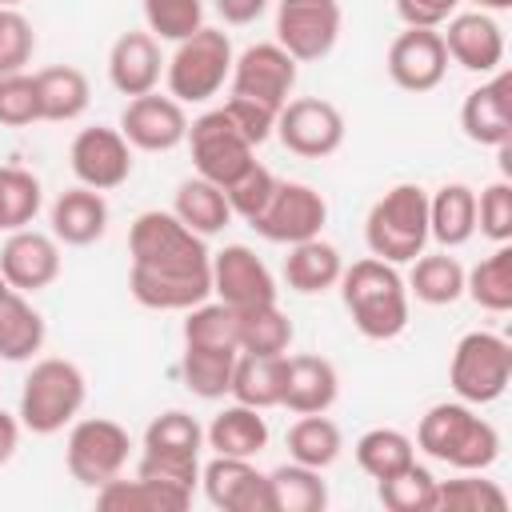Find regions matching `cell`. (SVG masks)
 <instances>
[{
    "instance_id": "cell-54",
    "label": "cell",
    "mask_w": 512,
    "mask_h": 512,
    "mask_svg": "<svg viewBox=\"0 0 512 512\" xmlns=\"http://www.w3.org/2000/svg\"><path fill=\"white\" fill-rule=\"evenodd\" d=\"M216 12H220L224 24L244 28V24H256L268 12V0H216Z\"/></svg>"
},
{
    "instance_id": "cell-6",
    "label": "cell",
    "mask_w": 512,
    "mask_h": 512,
    "mask_svg": "<svg viewBox=\"0 0 512 512\" xmlns=\"http://www.w3.org/2000/svg\"><path fill=\"white\" fill-rule=\"evenodd\" d=\"M512 380V344L500 332H464L448 360V384L456 400L480 408L508 392Z\"/></svg>"
},
{
    "instance_id": "cell-43",
    "label": "cell",
    "mask_w": 512,
    "mask_h": 512,
    "mask_svg": "<svg viewBox=\"0 0 512 512\" xmlns=\"http://www.w3.org/2000/svg\"><path fill=\"white\" fill-rule=\"evenodd\" d=\"M200 448H204V428L184 408H168V412L152 416L148 428H144V452H156V456H200Z\"/></svg>"
},
{
    "instance_id": "cell-18",
    "label": "cell",
    "mask_w": 512,
    "mask_h": 512,
    "mask_svg": "<svg viewBox=\"0 0 512 512\" xmlns=\"http://www.w3.org/2000/svg\"><path fill=\"white\" fill-rule=\"evenodd\" d=\"M276 276L268 272V264L248 248V244H224L212 256V296L240 308H256V304H272L276 300Z\"/></svg>"
},
{
    "instance_id": "cell-14",
    "label": "cell",
    "mask_w": 512,
    "mask_h": 512,
    "mask_svg": "<svg viewBox=\"0 0 512 512\" xmlns=\"http://www.w3.org/2000/svg\"><path fill=\"white\" fill-rule=\"evenodd\" d=\"M68 164L84 188L112 192L132 176V144L124 140L120 128H80L68 144Z\"/></svg>"
},
{
    "instance_id": "cell-3",
    "label": "cell",
    "mask_w": 512,
    "mask_h": 512,
    "mask_svg": "<svg viewBox=\"0 0 512 512\" xmlns=\"http://www.w3.org/2000/svg\"><path fill=\"white\" fill-rule=\"evenodd\" d=\"M84 400H88L84 372L64 356H44L24 376L16 416H20V428H28L32 436H56L80 416Z\"/></svg>"
},
{
    "instance_id": "cell-53",
    "label": "cell",
    "mask_w": 512,
    "mask_h": 512,
    "mask_svg": "<svg viewBox=\"0 0 512 512\" xmlns=\"http://www.w3.org/2000/svg\"><path fill=\"white\" fill-rule=\"evenodd\" d=\"M464 0H396V16L404 28H440L448 16L460 12Z\"/></svg>"
},
{
    "instance_id": "cell-15",
    "label": "cell",
    "mask_w": 512,
    "mask_h": 512,
    "mask_svg": "<svg viewBox=\"0 0 512 512\" xmlns=\"http://www.w3.org/2000/svg\"><path fill=\"white\" fill-rule=\"evenodd\" d=\"M384 68L400 92L424 96V92L440 88V80L448 76V48L440 40V28H404L388 44Z\"/></svg>"
},
{
    "instance_id": "cell-32",
    "label": "cell",
    "mask_w": 512,
    "mask_h": 512,
    "mask_svg": "<svg viewBox=\"0 0 512 512\" xmlns=\"http://www.w3.org/2000/svg\"><path fill=\"white\" fill-rule=\"evenodd\" d=\"M44 340H48V324L32 308V300L16 288L0 296V360L24 364L44 348Z\"/></svg>"
},
{
    "instance_id": "cell-9",
    "label": "cell",
    "mask_w": 512,
    "mask_h": 512,
    "mask_svg": "<svg viewBox=\"0 0 512 512\" xmlns=\"http://www.w3.org/2000/svg\"><path fill=\"white\" fill-rule=\"evenodd\" d=\"M344 28L340 0H280L276 4V44L296 60H324Z\"/></svg>"
},
{
    "instance_id": "cell-1",
    "label": "cell",
    "mask_w": 512,
    "mask_h": 512,
    "mask_svg": "<svg viewBox=\"0 0 512 512\" xmlns=\"http://www.w3.org/2000/svg\"><path fill=\"white\" fill-rule=\"evenodd\" d=\"M340 300L364 340H396L408 328L412 296L396 264L364 256L340 272Z\"/></svg>"
},
{
    "instance_id": "cell-11",
    "label": "cell",
    "mask_w": 512,
    "mask_h": 512,
    "mask_svg": "<svg viewBox=\"0 0 512 512\" xmlns=\"http://www.w3.org/2000/svg\"><path fill=\"white\" fill-rule=\"evenodd\" d=\"M292 88H296V60H292L276 40L248 44V48L232 60L228 96H244V100H256V104L280 112V108L288 104Z\"/></svg>"
},
{
    "instance_id": "cell-28",
    "label": "cell",
    "mask_w": 512,
    "mask_h": 512,
    "mask_svg": "<svg viewBox=\"0 0 512 512\" xmlns=\"http://www.w3.org/2000/svg\"><path fill=\"white\" fill-rule=\"evenodd\" d=\"M204 444L216 452V456H244V460H256L264 448H268V420L260 408H248V404H228L212 416V424L204 428Z\"/></svg>"
},
{
    "instance_id": "cell-23",
    "label": "cell",
    "mask_w": 512,
    "mask_h": 512,
    "mask_svg": "<svg viewBox=\"0 0 512 512\" xmlns=\"http://www.w3.org/2000/svg\"><path fill=\"white\" fill-rule=\"evenodd\" d=\"M164 76V56H160V40L148 32V28H136V32H124L112 40L108 48V84L120 92V96H144V92H156Z\"/></svg>"
},
{
    "instance_id": "cell-27",
    "label": "cell",
    "mask_w": 512,
    "mask_h": 512,
    "mask_svg": "<svg viewBox=\"0 0 512 512\" xmlns=\"http://www.w3.org/2000/svg\"><path fill=\"white\" fill-rule=\"evenodd\" d=\"M340 272H344V256L336 244H328L324 236H312V240H300V244H288V256H284V284L300 296H320L328 288L340 284Z\"/></svg>"
},
{
    "instance_id": "cell-58",
    "label": "cell",
    "mask_w": 512,
    "mask_h": 512,
    "mask_svg": "<svg viewBox=\"0 0 512 512\" xmlns=\"http://www.w3.org/2000/svg\"><path fill=\"white\" fill-rule=\"evenodd\" d=\"M8 292H12V288H8V280L0 276V296H8Z\"/></svg>"
},
{
    "instance_id": "cell-39",
    "label": "cell",
    "mask_w": 512,
    "mask_h": 512,
    "mask_svg": "<svg viewBox=\"0 0 512 512\" xmlns=\"http://www.w3.org/2000/svg\"><path fill=\"white\" fill-rule=\"evenodd\" d=\"M356 464H360V472H368L372 480H384V476H392V472H400L404 464H412L416 460V440L408 436V432H400V428H368L360 440H356Z\"/></svg>"
},
{
    "instance_id": "cell-13",
    "label": "cell",
    "mask_w": 512,
    "mask_h": 512,
    "mask_svg": "<svg viewBox=\"0 0 512 512\" xmlns=\"http://www.w3.org/2000/svg\"><path fill=\"white\" fill-rule=\"evenodd\" d=\"M328 224V200L300 180H280L264 212L252 220V228L272 244H300L320 236Z\"/></svg>"
},
{
    "instance_id": "cell-45",
    "label": "cell",
    "mask_w": 512,
    "mask_h": 512,
    "mask_svg": "<svg viewBox=\"0 0 512 512\" xmlns=\"http://www.w3.org/2000/svg\"><path fill=\"white\" fill-rule=\"evenodd\" d=\"M44 208V188L28 168L4 164L0 168V232L28 228Z\"/></svg>"
},
{
    "instance_id": "cell-7",
    "label": "cell",
    "mask_w": 512,
    "mask_h": 512,
    "mask_svg": "<svg viewBox=\"0 0 512 512\" xmlns=\"http://www.w3.org/2000/svg\"><path fill=\"white\" fill-rule=\"evenodd\" d=\"M128 256H132V264L160 268V272H184V268H208L212 264L204 236H196L188 224H180L176 212H160V208H148L132 220Z\"/></svg>"
},
{
    "instance_id": "cell-12",
    "label": "cell",
    "mask_w": 512,
    "mask_h": 512,
    "mask_svg": "<svg viewBox=\"0 0 512 512\" xmlns=\"http://www.w3.org/2000/svg\"><path fill=\"white\" fill-rule=\"evenodd\" d=\"M276 136L292 156L324 160L344 144V112L332 100L300 96L276 112Z\"/></svg>"
},
{
    "instance_id": "cell-47",
    "label": "cell",
    "mask_w": 512,
    "mask_h": 512,
    "mask_svg": "<svg viewBox=\"0 0 512 512\" xmlns=\"http://www.w3.org/2000/svg\"><path fill=\"white\" fill-rule=\"evenodd\" d=\"M276 184H280V180H276L264 164H256V160H252V164H248V168H244V172L224 188L232 216H240V220H248V224H252V220L264 212V204L272 200Z\"/></svg>"
},
{
    "instance_id": "cell-24",
    "label": "cell",
    "mask_w": 512,
    "mask_h": 512,
    "mask_svg": "<svg viewBox=\"0 0 512 512\" xmlns=\"http://www.w3.org/2000/svg\"><path fill=\"white\" fill-rule=\"evenodd\" d=\"M340 396V372L328 356L316 352H300V356H284V396L280 408L308 416V412H328Z\"/></svg>"
},
{
    "instance_id": "cell-21",
    "label": "cell",
    "mask_w": 512,
    "mask_h": 512,
    "mask_svg": "<svg viewBox=\"0 0 512 512\" xmlns=\"http://www.w3.org/2000/svg\"><path fill=\"white\" fill-rule=\"evenodd\" d=\"M460 128L472 144L500 148L512 140V76L496 68L460 104Z\"/></svg>"
},
{
    "instance_id": "cell-50",
    "label": "cell",
    "mask_w": 512,
    "mask_h": 512,
    "mask_svg": "<svg viewBox=\"0 0 512 512\" xmlns=\"http://www.w3.org/2000/svg\"><path fill=\"white\" fill-rule=\"evenodd\" d=\"M36 52V32L20 8H0V76L24 72Z\"/></svg>"
},
{
    "instance_id": "cell-57",
    "label": "cell",
    "mask_w": 512,
    "mask_h": 512,
    "mask_svg": "<svg viewBox=\"0 0 512 512\" xmlns=\"http://www.w3.org/2000/svg\"><path fill=\"white\" fill-rule=\"evenodd\" d=\"M20 4H28V0H0V8H20Z\"/></svg>"
},
{
    "instance_id": "cell-29",
    "label": "cell",
    "mask_w": 512,
    "mask_h": 512,
    "mask_svg": "<svg viewBox=\"0 0 512 512\" xmlns=\"http://www.w3.org/2000/svg\"><path fill=\"white\" fill-rule=\"evenodd\" d=\"M36 76V100H40V120L48 124H72L88 112L92 104V84L80 68L72 64H52L32 72Z\"/></svg>"
},
{
    "instance_id": "cell-25",
    "label": "cell",
    "mask_w": 512,
    "mask_h": 512,
    "mask_svg": "<svg viewBox=\"0 0 512 512\" xmlns=\"http://www.w3.org/2000/svg\"><path fill=\"white\" fill-rule=\"evenodd\" d=\"M48 224H52V236H56L60 244H68V248H88V244H96V240L108 232V200H104V192L76 184V188L60 192V196L52 200Z\"/></svg>"
},
{
    "instance_id": "cell-31",
    "label": "cell",
    "mask_w": 512,
    "mask_h": 512,
    "mask_svg": "<svg viewBox=\"0 0 512 512\" xmlns=\"http://www.w3.org/2000/svg\"><path fill=\"white\" fill-rule=\"evenodd\" d=\"M288 356V352H284ZM284 356H256V352H236V364H232V384H228V396L236 404H248V408H280V396H284Z\"/></svg>"
},
{
    "instance_id": "cell-2",
    "label": "cell",
    "mask_w": 512,
    "mask_h": 512,
    "mask_svg": "<svg viewBox=\"0 0 512 512\" xmlns=\"http://www.w3.org/2000/svg\"><path fill=\"white\" fill-rule=\"evenodd\" d=\"M416 448L456 472H484L500 456V432L464 400L432 404L416 424Z\"/></svg>"
},
{
    "instance_id": "cell-20",
    "label": "cell",
    "mask_w": 512,
    "mask_h": 512,
    "mask_svg": "<svg viewBox=\"0 0 512 512\" xmlns=\"http://www.w3.org/2000/svg\"><path fill=\"white\" fill-rule=\"evenodd\" d=\"M128 292L140 308L152 312H188L200 300L212 296V264L208 268H184V272H160V268H128Z\"/></svg>"
},
{
    "instance_id": "cell-30",
    "label": "cell",
    "mask_w": 512,
    "mask_h": 512,
    "mask_svg": "<svg viewBox=\"0 0 512 512\" xmlns=\"http://www.w3.org/2000/svg\"><path fill=\"white\" fill-rule=\"evenodd\" d=\"M188 504H192L188 492L148 476H132V480L112 476L108 484L96 488V508L104 512H184Z\"/></svg>"
},
{
    "instance_id": "cell-52",
    "label": "cell",
    "mask_w": 512,
    "mask_h": 512,
    "mask_svg": "<svg viewBox=\"0 0 512 512\" xmlns=\"http://www.w3.org/2000/svg\"><path fill=\"white\" fill-rule=\"evenodd\" d=\"M224 112H228V120L236 124V132L252 144V148H260L272 132H276V112L272 108H264V104H256V100H244V96H228L224 104H220Z\"/></svg>"
},
{
    "instance_id": "cell-56",
    "label": "cell",
    "mask_w": 512,
    "mask_h": 512,
    "mask_svg": "<svg viewBox=\"0 0 512 512\" xmlns=\"http://www.w3.org/2000/svg\"><path fill=\"white\" fill-rule=\"evenodd\" d=\"M468 4H476L480 12H508L512 8V0H468Z\"/></svg>"
},
{
    "instance_id": "cell-5",
    "label": "cell",
    "mask_w": 512,
    "mask_h": 512,
    "mask_svg": "<svg viewBox=\"0 0 512 512\" xmlns=\"http://www.w3.org/2000/svg\"><path fill=\"white\" fill-rule=\"evenodd\" d=\"M232 40L228 32L220 28H200L192 32L188 40L176 44V52L164 60V84H168V96L180 100V104H204L212 100L228 76H232Z\"/></svg>"
},
{
    "instance_id": "cell-38",
    "label": "cell",
    "mask_w": 512,
    "mask_h": 512,
    "mask_svg": "<svg viewBox=\"0 0 512 512\" xmlns=\"http://www.w3.org/2000/svg\"><path fill=\"white\" fill-rule=\"evenodd\" d=\"M464 296L480 304L484 312H508L512 308V248L496 244L492 256L464 268Z\"/></svg>"
},
{
    "instance_id": "cell-17",
    "label": "cell",
    "mask_w": 512,
    "mask_h": 512,
    "mask_svg": "<svg viewBox=\"0 0 512 512\" xmlns=\"http://www.w3.org/2000/svg\"><path fill=\"white\" fill-rule=\"evenodd\" d=\"M64 260H60V240L52 232H36V228H16L8 232V240L0 244V276L8 280V288L32 296L44 292L48 284H56Z\"/></svg>"
},
{
    "instance_id": "cell-42",
    "label": "cell",
    "mask_w": 512,
    "mask_h": 512,
    "mask_svg": "<svg viewBox=\"0 0 512 512\" xmlns=\"http://www.w3.org/2000/svg\"><path fill=\"white\" fill-rule=\"evenodd\" d=\"M232 364H236V352H216V348H188L180 352V380L192 396L200 400H220L228 396V384H232Z\"/></svg>"
},
{
    "instance_id": "cell-48",
    "label": "cell",
    "mask_w": 512,
    "mask_h": 512,
    "mask_svg": "<svg viewBox=\"0 0 512 512\" xmlns=\"http://www.w3.org/2000/svg\"><path fill=\"white\" fill-rule=\"evenodd\" d=\"M40 120V100H36V76L28 72H8L0 76V124L4 128H28Z\"/></svg>"
},
{
    "instance_id": "cell-8",
    "label": "cell",
    "mask_w": 512,
    "mask_h": 512,
    "mask_svg": "<svg viewBox=\"0 0 512 512\" xmlns=\"http://www.w3.org/2000/svg\"><path fill=\"white\" fill-rule=\"evenodd\" d=\"M128 448H132V436L124 424L108 420V416H84V420H72L68 424V444H64V464L72 472L76 484L84 488H100L108 484L112 476L124 472L128 464Z\"/></svg>"
},
{
    "instance_id": "cell-44",
    "label": "cell",
    "mask_w": 512,
    "mask_h": 512,
    "mask_svg": "<svg viewBox=\"0 0 512 512\" xmlns=\"http://www.w3.org/2000/svg\"><path fill=\"white\" fill-rule=\"evenodd\" d=\"M376 500L388 512H432L436 508V476L412 460L400 472L376 480Z\"/></svg>"
},
{
    "instance_id": "cell-16",
    "label": "cell",
    "mask_w": 512,
    "mask_h": 512,
    "mask_svg": "<svg viewBox=\"0 0 512 512\" xmlns=\"http://www.w3.org/2000/svg\"><path fill=\"white\" fill-rule=\"evenodd\" d=\"M188 112L180 100L160 96V92H144L132 96L120 112V132L132 144V152H172L184 144L188 136Z\"/></svg>"
},
{
    "instance_id": "cell-40",
    "label": "cell",
    "mask_w": 512,
    "mask_h": 512,
    "mask_svg": "<svg viewBox=\"0 0 512 512\" xmlns=\"http://www.w3.org/2000/svg\"><path fill=\"white\" fill-rule=\"evenodd\" d=\"M504 508H508V492L480 472H460L452 480H436L432 512H504Z\"/></svg>"
},
{
    "instance_id": "cell-46",
    "label": "cell",
    "mask_w": 512,
    "mask_h": 512,
    "mask_svg": "<svg viewBox=\"0 0 512 512\" xmlns=\"http://www.w3.org/2000/svg\"><path fill=\"white\" fill-rule=\"evenodd\" d=\"M140 12L156 40L180 44L204 28V0H140Z\"/></svg>"
},
{
    "instance_id": "cell-41",
    "label": "cell",
    "mask_w": 512,
    "mask_h": 512,
    "mask_svg": "<svg viewBox=\"0 0 512 512\" xmlns=\"http://www.w3.org/2000/svg\"><path fill=\"white\" fill-rule=\"evenodd\" d=\"M292 320L280 312V304H256L240 308V352L256 356H284L292 348Z\"/></svg>"
},
{
    "instance_id": "cell-35",
    "label": "cell",
    "mask_w": 512,
    "mask_h": 512,
    "mask_svg": "<svg viewBox=\"0 0 512 512\" xmlns=\"http://www.w3.org/2000/svg\"><path fill=\"white\" fill-rule=\"evenodd\" d=\"M404 284H408V296H416L420 304L444 308L464 296V264L448 252H420Z\"/></svg>"
},
{
    "instance_id": "cell-34",
    "label": "cell",
    "mask_w": 512,
    "mask_h": 512,
    "mask_svg": "<svg viewBox=\"0 0 512 512\" xmlns=\"http://www.w3.org/2000/svg\"><path fill=\"white\" fill-rule=\"evenodd\" d=\"M172 212L180 216V224H188L196 236H216L228 228L232 220V208H228V196L220 184L204 180V176H188L180 180L176 188V200H172Z\"/></svg>"
},
{
    "instance_id": "cell-49",
    "label": "cell",
    "mask_w": 512,
    "mask_h": 512,
    "mask_svg": "<svg viewBox=\"0 0 512 512\" xmlns=\"http://www.w3.org/2000/svg\"><path fill=\"white\" fill-rule=\"evenodd\" d=\"M476 232H484L492 244L512 240V184L508 180H492L476 196Z\"/></svg>"
},
{
    "instance_id": "cell-19",
    "label": "cell",
    "mask_w": 512,
    "mask_h": 512,
    "mask_svg": "<svg viewBox=\"0 0 512 512\" xmlns=\"http://www.w3.org/2000/svg\"><path fill=\"white\" fill-rule=\"evenodd\" d=\"M440 40L448 48V60L460 64L464 72L476 76H492L496 68H504V28L496 24L492 12H456L440 24Z\"/></svg>"
},
{
    "instance_id": "cell-36",
    "label": "cell",
    "mask_w": 512,
    "mask_h": 512,
    "mask_svg": "<svg viewBox=\"0 0 512 512\" xmlns=\"http://www.w3.org/2000/svg\"><path fill=\"white\" fill-rule=\"evenodd\" d=\"M184 344L188 348H216V352H240V312L224 300H200L184 312Z\"/></svg>"
},
{
    "instance_id": "cell-33",
    "label": "cell",
    "mask_w": 512,
    "mask_h": 512,
    "mask_svg": "<svg viewBox=\"0 0 512 512\" xmlns=\"http://www.w3.org/2000/svg\"><path fill=\"white\" fill-rule=\"evenodd\" d=\"M264 480H268V512H324L328 508V484L320 468L288 460L264 472Z\"/></svg>"
},
{
    "instance_id": "cell-51",
    "label": "cell",
    "mask_w": 512,
    "mask_h": 512,
    "mask_svg": "<svg viewBox=\"0 0 512 512\" xmlns=\"http://www.w3.org/2000/svg\"><path fill=\"white\" fill-rule=\"evenodd\" d=\"M136 476L172 484V488L192 496L196 484H200V456H156V452H144L140 464H136Z\"/></svg>"
},
{
    "instance_id": "cell-10",
    "label": "cell",
    "mask_w": 512,
    "mask_h": 512,
    "mask_svg": "<svg viewBox=\"0 0 512 512\" xmlns=\"http://www.w3.org/2000/svg\"><path fill=\"white\" fill-rule=\"evenodd\" d=\"M184 144L192 148V164H196V176L228 188L252 160H256V148L236 132V124L228 120L224 108H212L204 116H196L188 124V136Z\"/></svg>"
},
{
    "instance_id": "cell-55",
    "label": "cell",
    "mask_w": 512,
    "mask_h": 512,
    "mask_svg": "<svg viewBox=\"0 0 512 512\" xmlns=\"http://www.w3.org/2000/svg\"><path fill=\"white\" fill-rule=\"evenodd\" d=\"M16 444H20V416L0 408V464H8L16 456Z\"/></svg>"
},
{
    "instance_id": "cell-22",
    "label": "cell",
    "mask_w": 512,
    "mask_h": 512,
    "mask_svg": "<svg viewBox=\"0 0 512 512\" xmlns=\"http://www.w3.org/2000/svg\"><path fill=\"white\" fill-rule=\"evenodd\" d=\"M200 484L220 512H268V480L244 456H212L200 468Z\"/></svg>"
},
{
    "instance_id": "cell-4",
    "label": "cell",
    "mask_w": 512,
    "mask_h": 512,
    "mask_svg": "<svg viewBox=\"0 0 512 512\" xmlns=\"http://www.w3.org/2000/svg\"><path fill=\"white\" fill-rule=\"evenodd\" d=\"M364 244L376 260L412 264L428 244V192L420 184H392L364 216Z\"/></svg>"
},
{
    "instance_id": "cell-26",
    "label": "cell",
    "mask_w": 512,
    "mask_h": 512,
    "mask_svg": "<svg viewBox=\"0 0 512 512\" xmlns=\"http://www.w3.org/2000/svg\"><path fill=\"white\" fill-rule=\"evenodd\" d=\"M476 236V188L464 180L440 184L428 196V240H436L444 252L464 248Z\"/></svg>"
},
{
    "instance_id": "cell-37",
    "label": "cell",
    "mask_w": 512,
    "mask_h": 512,
    "mask_svg": "<svg viewBox=\"0 0 512 512\" xmlns=\"http://www.w3.org/2000/svg\"><path fill=\"white\" fill-rule=\"evenodd\" d=\"M284 444H288V456H292L296 464H308V468H320V472L332 468V464L340 460V452H344L340 424L328 420L324 412H308V416H300V420L288 428Z\"/></svg>"
}]
</instances>
